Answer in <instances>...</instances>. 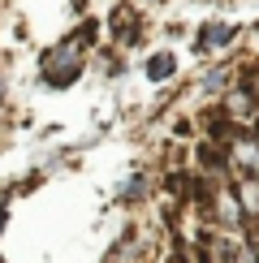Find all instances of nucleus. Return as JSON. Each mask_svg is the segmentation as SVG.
I'll list each match as a JSON object with an SVG mask.
<instances>
[{"label":"nucleus","mask_w":259,"mask_h":263,"mask_svg":"<svg viewBox=\"0 0 259 263\" xmlns=\"http://www.w3.org/2000/svg\"><path fill=\"white\" fill-rule=\"evenodd\" d=\"M39 73H43V82H48V86H69L73 78H78V73H82V43H78V35L43 52Z\"/></svg>","instance_id":"1"},{"label":"nucleus","mask_w":259,"mask_h":263,"mask_svg":"<svg viewBox=\"0 0 259 263\" xmlns=\"http://www.w3.org/2000/svg\"><path fill=\"white\" fill-rule=\"evenodd\" d=\"M108 30H113V39L121 43V48H134L138 43V9L117 5L113 13H108Z\"/></svg>","instance_id":"2"},{"label":"nucleus","mask_w":259,"mask_h":263,"mask_svg":"<svg viewBox=\"0 0 259 263\" xmlns=\"http://www.w3.org/2000/svg\"><path fill=\"white\" fill-rule=\"evenodd\" d=\"M173 69H177V61H173V52H151V57H147V65H143V73H147L151 82H164V78H169Z\"/></svg>","instance_id":"3"},{"label":"nucleus","mask_w":259,"mask_h":263,"mask_svg":"<svg viewBox=\"0 0 259 263\" xmlns=\"http://www.w3.org/2000/svg\"><path fill=\"white\" fill-rule=\"evenodd\" d=\"M229 39H233V26H216V22H212V26L199 30V43H194V48H199V52H212V48H225Z\"/></svg>","instance_id":"4"},{"label":"nucleus","mask_w":259,"mask_h":263,"mask_svg":"<svg viewBox=\"0 0 259 263\" xmlns=\"http://www.w3.org/2000/svg\"><path fill=\"white\" fill-rule=\"evenodd\" d=\"M147 190H151V185H147V177H143V173H134V177H130V185H125L121 194H117V203H138Z\"/></svg>","instance_id":"5"},{"label":"nucleus","mask_w":259,"mask_h":263,"mask_svg":"<svg viewBox=\"0 0 259 263\" xmlns=\"http://www.w3.org/2000/svg\"><path fill=\"white\" fill-rule=\"evenodd\" d=\"M5 224H9V207L0 203V233H5Z\"/></svg>","instance_id":"6"},{"label":"nucleus","mask_w":259,"mask_h":263,"mask_svg":"<svg viewBox=\"0 0 259 263\" xmlns=\"http://www.w3.org/2000/svg\"><path fill=\"white\" fill-rule=\"evenodd\" d=\"M0 104H5V78H0Z\"/></svg>","instance_id":"7"}]
</instances>
